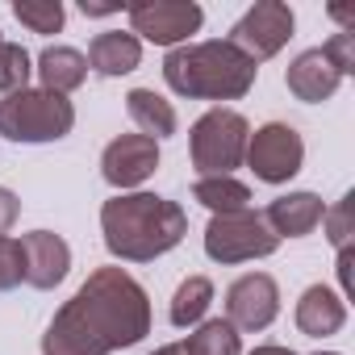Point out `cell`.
<instances>
[{"mask_svg": "<svg viewBox=\"0 0 355 355\" xmlns=\"http://www.w3.org/2000/svg\"><path fill=\"white\" fill-rule=\"evenodd\" d=\"M322 55L334 63L338 76H351V71H355V30H338V34L322 46Z\"/></svg>", "mask_w": 355, "mask_h": 355, "instance_id": "484cf974", "label": "cell"}, {"mask_svg": "<svg viewBox=\"0 0 355 355\" xmlns=\"http://www.w3.org/2000/svg\"><path fill=\"white\" fill-rule=\"evenodd\" d=\"M247 163L255 171V180L263 184H288L305 163V142L293 125L268 121L247 138Z\"/></svg>", "mask_w": 355, "mask_h": 355, "instance_id": "ba28073f", "label": "cell"}, {"mask_svg": "<svg viewBox=\"0 0 355 355\" xmlns=\"http://www.w3.org/2000/svg\"><path fill=\"white\" fill-rule=\"evenodd\" d=\"M142 63V42L125 30H105L88 46V67L96 76H130Z\"/></svg>", "mask_w": 355, "mask_h": 355, "instance_id": "2e32d148", "label": "cell"}, {"mask_svg": "<svg viewBox=\"0 0 355 355\" xmlns=\"http://www.w3.org/2000/svg\"><path fill=\"white\" fill-rule=\"evenodd\" d=\"M76 125L67 96L46 88H21L0 101V138L9 142H59Z\"/></svg>", "mask_w": 355, "mask_h": 355, "instance_id": "277c9868", "label": "cell"}, {"mask_svg": "<svg viewBox=\"0 0 355 355\" xmlns=\"http://www.w3.org/2000/svg\"><path fill=\"white\" fill-rule=\"evenodd\" d=\"M17 214H21V201L13 197V189H0V234L17 222Z\"/></svg>", "mask_w": 355, "mask_h": 355, "instance_id": "4316f807", "label": "cell"}, {"mask_svg": "<svg viewBox=\"0 0 355 355\" xmlns=\"http://www.w3.org/2000/svg\"><path fill=\"white\" fill-rule=\"evenodd\" d=\"M251 355H297V351H288V347H280V343H263V347H255Z\"/></svg>", "mask_w": 355, "mask_h": 355, "instance_id": "f546056e", "label": "cell"}, {"mask_svg": "<svg viewBox=\"0 0 355 355\" xmlns=\"http://www.w3.org/2000/svg\"><path fill=\"white\" fill-rule=\"evenodd\" d=\"M259 67L230 42H184L167 51L163 80L175 96L189 101H239L251 92Z\"/></svg>", "mask_w": 355, "mask_h": 355, "instance_id": "3957f363", "label": "cell"}, {"mask_svg": "<svg viewBox=\"0 0 355 355\" xmlns=\"http://www.w3.org/2000/svg\"><path fill=\"white\" fill-rule=\"evenodd\" d=\"M247 138L251 125L243 113L234 109H209L205 117H197V125L189 130V146H193V167L201 175H230L243 159H247Z\"/></svg>", "mask_w": 355, "mask_h": 355, "instance_id": "5b68a950", "label": "cell"}, {"mask_svg": "<svg viewBox=\"0 0 355 355\" xmlns=\"http://www.w3.org/2000/svg\"><path fill=\"white\" fill-rule=\"evenodd\" d=\"M193 201H201L214 218L243 214V209H251V189L243 180H234V175H201L193 184Z\"/></svg>", "mask_w": 355, "mask_h": 355, "instance_id": "d6986e66", "label": "cell"}, {"mask_svg": "<svg viewBox=\"0 0 355 355\" xmlns=\"http://www.w3.org/2000/svg\"><path fill=\"white\" fill-rule=\"evenodd\" d=\"M13 17H17L21 26H30L34 34H59L63 21H67V13H63L59 0H17V5H13Z\"/></svg>", "mask_w": 355, "mask_h": 355, "instance_id": "7402d4cb", "label": "cell"}, {"mask_svg": "<svg viewBox=\"0 0 355 355\" xmlns=\"http://www.w3.org/2000/svg\"><path fill=\"white\" fill-rule=\"evenodd\" d=\"M17 243H21V255H26V284H34V288H55V284L67 276V268H71V247H67L59 234H51V230H30V234H21Z\"/></svg>", "mask_w": 355, "mask_h": 355, "instance_id": "7c38bea8", "label": "cell"}, {"mask_svg": "<svg viewBox=\"0 0 355 355\" xmlns=\"http://www.w3.org/2000/svg\"><path fill=\"white\" fill-rule=\"evenodd\" d=\"M159 167V142L146 134H121L101 155V175L113 189H138Z\"/></svg>", "mask_w": 355, "mask_h": 355, "instance_id": "8fae6325", "label": "cell"}, {"mask_svg": "<svg viewBox=\"0 0 355 355\" xmlns=\"http://www.w3.org/2000/svg\"><path fill=\"white\" fill-rule=\"evenodd\" d=\"M26 280V255H21V243L0 234V293H9Z\"/></svg>", "mask_w": 355, "mask_h": 355, "instance_id": "cb8c5ba5", "label": "cell"}, {"mask_svg": "<svg viewBox=\"0 0 355 355\" xmlns=\"http://www.w3.org/2000/svg\"><path fill=\"white\" fill-rule=\"evenodd\" d=\"M351 259H355L351 247H343V251H338V284H343L347 297H351Z\"/></svg>", "mask_w": 355, "mask_h": 355, "instance_id": "f1b7e54d", "label": "cell"}, {"mask_svg": "<svg viewBox=\"0 0 355 355\" xmlns=\"http://www.w3.org/2000/svg\"><path fill=\"white\" fill-rule=\"evenodd\" d=\"M280 313V288L268 272H247L226 288V322L234 330H268Z\"/></svg>", "mask_w": 355, "mask_h": 355, "instance_id": "30bf717a", "label": "cell"}, {"mask_svg": "<svg viewBox=\"0 0 355 355\" xmlns=\"http://www.w3.org/2000/svg\"><path fill=\"white\" fill-rule=\"evenodd\" d=\"M351 209H355V197L347 193V197H343L326 218H322V222H326V234H330V243H334L338 251H343V247H351V234H355V230H351Z\"/></svg>", "mask_w": 355, "mask_h": 355, "instance_id": "d4e9b609", "label": "cell"}, {"mask_svg": "<svg viewBox=\"0 0 355 355\" xmlns=\"http://www.w3.org/2000/svg\"><path fill=\"white\" fill-rule=\"evenodd\" d=\"M209 301H214L209 276H189L180 288H175V297H171V309H167L171 326H180V330H184V326H197V322L205 318Z\"/></svg>", "mask_w": 355, "mask_h": 355, "instance_id": "ffe728a7", "label": "cell"}, {"mask_svg": "<svg viewBox=\"0 0 355 355\" xmlns=\"http://www.w3.org/2000/svg\"><path fill=\"white\" fill-rule=\"evenodd\" d=\"M189 355H239V330L226 318H209L197 326V334L184 338Z\"/></svg>", "mask_w": 355, "mask_h": 355, "instance_id": "44dd1931", "label": "cell"}, {"mask_svg": "<svg viewBox=\"0 0 355 355\" xmlns=\"http://www.w3.org/2000/svg\"><path fill=\"white\" fill-rule=\"evenodd\" d=\"M101 230L113 259L150 263L180 247V239L189 234V214L155 193H117L101 209Z\"/></svg>", "mask_w": 355, "mask_h": 355, "instance_id": "7a4b0ae2", "label": "cell"}, {"mask_svg": "<svg viewBox=\"0 0 355 355\" xmlns=\"http://www.w3.org/2000/svg\"><path fill=\"white\" fill-rule=\"evenodd\" d=\"M0 46H5V34H0Z\"/></svg>", "mask_w": 355, "mask_h": 355, "instance_id": "d6a6232c", "label": "cell"}, {"mask_svg": "<svg viewBox=\"0 0 355 355\" xmlns=\"http://www.w3.org/2000/svg\"><path fill=\"white\" fill-rule=\"evenodd\" d=\"M293 38V9L280 5V0H259L255 9H247L239 17V26L230 30V46L243 51L255 67L272 55H280V46Z\"/></svg>", "mask_w": 355, "mask_h": 355, "instance_id": "9c48e42d", "label": "cell"}, {"mask_svg": "<svg viewBox=\"0 0 355 355\" xmlns=\"http://www.w3.org/2000/svg\"><path fill=\"white\" fill-rule=\"evenodd\" d=\"M284 84H288V92H293L297 101L322 105V101L334 96V88L343 84V76L334 71V63H330V59L322 55V46H318V51H305V55H297V59L288 63Z\"/></svg>", "mask_w": 355, "mask_h": 355, "instance_id": "5bb4252c", "label": "cell"}, {"mask_svg": "<svg viewBox=\"0 0 355 355\" xmlns=\"http://www.w3.org/2000/svg\"><path fill=\"white\" fill-rule=\"evenodd\" d=\"M130 13V34L142 42H155V46H184L189 34L201 30L205 13L201 5H193V0H134V5H125Z\"/></svg>", "mask_w": 355, "mask_h": 355, "instance_id": "52a82bcc", "label": "cell"}, {"mask_svg": "<svg viewBox=\"0 0 355 355\" xmlns=\"http://www.w3.org/2000/svg\"><path fill=\"white\" fill-rule=\"evenodd\" d=\"M259 218L268 222V230H272L276 239H305L309 230L322 226L326 205H322L318 193H284V197H276Z\"/></svg>", "mask_w": 355, "mask_h": 355, "instance_id": "4fadbf2b", "label": "cell"}, {"mask_svg": "<svg viewBox=\"0 0 355 355\" xmlns=\"http://www.w3.org/2000/svg\"><path fill=\"white\" fill-rule=\"evenodd\" d=\"M38 80H42V88L46 92H59V96H67V92H76L84 80H88V59L76 51V46H46L42 55H38Z\"/></svg>", "mask_w": 355, "mask_h": 355, "instance_id": "e0dca14e", "label": "cell"}, {"mask_svg": "<svg viewBox=\"0 0 355 355\" xmlns=\"http://www.w3.org/2000/svg\"><path fill=\"white\" fill-rule=\"evenodd\" d=\"M318 355H338V351H318Z\"/></svg>", "mask_w": 355, "mask_h": 355, "instance_id": "1f68e13d", "label": "cell"}, {"mask_svg": "<svg viewBox=\"0 0 355 355\" xmlns=\"http://www.w3.org/2000/svg\"><path fill=\"white\" fill-rule=\"evenodd\" d=\"M30 51L26 46H17V42H5L0 46V92H21L26 88V80H30Z\"/></svg>", "mask_w": 355, "mask_h": 355, "instance_id": "603a6c76", "label": "cell"}, {"mask_svg": "<svg viewBox=\"0 0 355 355\" xmlns=\"http://www.w3.org/2000/svg\"><path fill=\"white\" fill-rule=\"evenodd\" d=\"M280 247V239L268 230V222L251 209L243 214H222L205 226V255L218 263H247V259H263Z\"/></svg>", "mask_w": 355, "mask_h": 355, "instance_id": "8992f818", "label": "cell"}, {"mask_svg": "<svg viewBox=\"0 0 355 355\" xmlns=\"http://www.w3.org/2000/svg\"><path fill=\"white\" fill-rule=\"evenodd\" d=\"M150 334L146 288L121 268H96L42 334V355H113Z\"/></svg>", "mask_w": 355, "mask_h": 355, "instance_id": "6da1fadb", "label": "cell"}, {"mask_svg": "<svg viewBox=\"0 0 355 355\" xmlns=\"http://www.w3.org/2000/svg\"><path fill=\"white\" fill-rule=\"evenodd\" d=\"M150 355H189V347H184V343H167V347H159V351H150Z\"/></svg>", "mask_w": 355, "mask_h": 355, "instance_id": "4dcf8cb0", "label": "cell"}, {"mask_svg": "<svg viewBox=\"0 0 355 355\" xmlns=\"http://www.w3.org/2000/svg\"><path fill=\"white\" fill-rule=\"evenodd\" d=\"M125 113H130V121L146 134V138H171L175 134V109H171V101H163L155 88H134L130 96H125Z\"/></svg>", "mask_w": 355, "mask_h": 355, "instance_id": "ac0fdd59", "label": "cell"}, {"mask_svg": "<svg viewBox=\"0 0 355 355\" xmlns=\"http://www.w3.org/2000/svg\"><path fill=\"white\" fill-rule=\"evenodd\" d=\"M297 330L309 334V338H326V334H338L343 322H347V301L326 288V284H309L297 301Z\"/></svg>", "mask_w": 355, "mask_h": 355, "instance_id": "9a60e30c", "label": "cell"}, {"mask_svg": "<svg viewBox=\"0 0 355 355\" xmlns=\"http://www.w3.org/2000/svg\"><path fill=\"white\" fill-rule=\"evenodd\" d=\"M80 13L84 17H109V13H121L117 0H80Z\"/></svg>", "mask_w": 355, "mask_h": 355, "instance_id": "83f0119b", "label": "cell"}]
</instances>
